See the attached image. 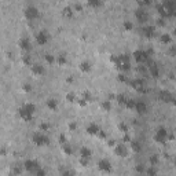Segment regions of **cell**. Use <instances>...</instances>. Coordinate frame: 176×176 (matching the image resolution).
<instances>
[{
    "instance_id": "29",
    "label": "cell",
    "mask_w": 176,
    "mask_h": 176,
    "mask_svg": "<svg viewBox=\"0 0 176 176\" xmlns=\"http://www.w3.org/2000/svg\"><path fill=\"white\" fill-rule=\"evenodd\" d=\"M87 4H88V7H91V8H99L103 3H102L101 0H88Z\"/></svg>"
},
{
    "instance_id": "7",
    "label": "cell",
    "mask_w": 176,
    "mask_h": 176,
    "mask_svg": "<svg viewBox=\"0 0 176 176\" xmlns=\"http://www.w3.org/2000/svg\"><path fill=\"white\" fill-rule=\"evenodd\" d=\"M39 168H40V164L37 160H26V161L24 162V169L30 173H35Z\"/></svg>"
},
{
    "instance_id": "41",
    "label": "cell",
    "mask_w": 176,
    "mask_h": 176,
    "mask_svg": "<svg viewBox=\"0 0 176 176\" xmlns=\"http://www.w3.org/2000/svg\"><path fill=\"white\" fill-rule=\"evenodd\" d=\"M135 171H136L138 173H144L146 168H144V165H143V164H138V165L135 166Z\"/></svg>"
},
{
    "instance_id": "48",
    "label": "cell",
    "mask_w": 176,
    "mask_h": 176,
    "mask_svg": "<svg viewBox=\"0 0 176 176\" xmlns=\"http://www.w3.org/2000/svg\"><path fill=\"white\" fill-rule=\"evenodd\" d=\"M157 25H158V26H165V25H166L165 19H162V18H158V19H157Z\"/></svg>"
},
{
    "instance_id": "22",
    "label": "cell",
    "mask_w": 176,
    "mask_h": 176,
    "mask_svg": "<svg viewBox=\"0 0 176 176\" xmlns=\"http://www.w3.org/2000/svg\"><path fill=\"white\" fill-rule=\"evenodd\" d=\"M116 66L119 68L120 72H128L131 69V62H119L116 63Z\"/></svg>"
},
{
    "instance_id": "12",
    "label": "cell",
    "mask_w": 176,
    "mask_h": 176,
    "mask_svg": "<svg viewBox=\"0 0 176 176\" xmlns=\"http://www.w3.org/2000/svg\"><path fill=\"white\" fill-rule=\"evenodd\" d=\"M18 46L22 51H30V48H32L30 39H29V37H21L18 41Z\"/></svg>"
},
{
    "instance_id": "31",
    "label": "cell",
    "mask_w": 176,
    "mask_h": 176,
    "mask_svg": "<svg viewBox=\"0 0 176 176\" xmlns=\"http://www.w3.org/2000/svg\"><path fill=\"white\" fill-rule=\"evenodd\" d=\"M44 61L48 65H52V63H55V57L52 54H44Z\"/></svg>"
},
{
    "instance_id": "10",
    "label": "cell",
    "mask_w": 176,
    "mask_h": 176,
    "mask_svg": "<svg viewBox=\"0 0 176 176\" xmlns=\"http://www.w3.org/2000/svg\"><path fill=\"white\" fill-rule=\"evenodd\" d=\"M48 41H50V35L47 30H40L36 35V43L39 46H46Z\"/></svg>"
},
{
    "instance_id": "14",
    "label": "cell",
    "mask_w": 176,
    "mask_h": 176,
    "mask_svg": "<svg viewBox=\"0 0 176 176\" xmlns=\"http://www.w3.org/2000/svg\"><path fill=\"white\" fill-rule=\"evenodd\" d=\"M30 72L35 76H43L44 73H46V69H44L43 65H40V63H33V65L30 66Z\"/></svg>"
},
{
    "instance_id": "25",
    "label": "cell",
    "mask_w": 176,
    "mask_h": 176,
    "mask_svg": "<svg viewBox=\"0 0 176 176\" xmlns=\"http://www.w3.org/2000/svg\"><path fill=\"white\" fill-rule=\"evenodd\" d=\"M131 149H132L133 153H140V150H142V144L138 142V140H131Z\"/></svg>"
},
{
    "instance_id": "43",
    "label": "cell",
    "mask_w": 176,
    "mask_h": 176,
    "mask_svg": "<svg viewBox=\"0 0 176 176\" xmlns=\"http://www.w3.org/2000/svg\"><path fill=\"white\" fill-rule=\"evenodd\" d=\"M35 176H47V172H46V169H43V168H39L35 172Z\"/></svg>"
},
{
    "instance_id": "23",
    "label": "cell",
    "mask_w": 176,
    "mask_h": 176,
    "mask_svg": "<svg viewBox=\"0 0 176 176\" xmlns=\"http://www.w3.org/2000/svg\"><path fill=\"white\" fill-rule=\"evenodd\" d=\"M92 151L90 150L88 147H81L80 149V158H85V160H90Z\"/></svg>"
},
{
    "instance_id": "46",
    "label": "cell",
    "mask_w": 176,
    "mask_h": 176,
    "mask_svg": "<svg viewBox=\"0 0 176 176\" xmlns=\"http://www.w3.org/2000/svg\"><path fill=\"white\" fill-rule=\"evenodd\" d=\"M117 79H119V81H121V83H125V81H127V76L122 74V73H120V74L117 76Z\"/></svg>"
},
{
    "instance_id": "33",
    "label": "cell",
    "mask_w": 176,
    "mask_h": 176,
    "mask_svg": "<svg viewBox=\"0 0 176 176\" xmlns=\"http://www.w3.org/2000/svg\"><path fill=\"white\" fill-rule=\"evenodd\" d=\"M102 110L103 111H110L111 110V102L110 101H105V102H102Z\"/></svg>"
},
{
    "instance_id": "2",
    "label": "cell",
    "mask_w": 176,
    "mask_h": 176,
    "mask_svg": "<svg viewBox=\"0 0 176 176\" xmlns=\"http://www.w3.org/2000/svg\"><path fill=\"white\" fill-rule=\"evenodd\" d=\"M32 142L37 147H43V146H48L50 144V138L44 135L43 132H36L32 136Z\"/></svg>"
},
{
    "instance_id": "51",
    "label": "cell",
    "mask_w": 176,
    "mask_h": 176,
    "mask_svg": "<svg viewBox=\"0 0 176 176\" xmlns=\"http://www.w3.org/2000/svg\"><path fill=\"white\" fill-rule=\"evenodd\" d=\"M88 161H90V160H85V158H80V164H81L83 166H87V165H88Z\"/></svg>"
},
{
    "instance_id": "19",
    "label": "cell",
    "mask_w": 176,
    "mask_h": 176,
    "mask_svg": "<svg viewBox=\"0 0 176 176\" xmlns=\"http://www.w3.org/2000/svg\"><path fill=\"white\" fill-rule=\"evenodd\" d=\"M46 106L50 110H52V111H55L58 109V101L55 99V98H50V99H47V102H46Z\"/></svg>"
},
{
    "instance_id": "36",
    "label": "cell",
    "mask_w": 176,
    "mask_h": 176,
    "mask_svg": "<svg viewBox=\"0 0 176 176\" xmlns=\"http://www.w3.org/2000/svg\"><path fill=\"white\" fill-rule=\"evenodd\" d=\"M22 63H24V65H26V66H32L33 65L32 59H30V57H29V55H24V57H22Z\"/></svg>"
},
{
    "instance_id": "5",
    "label": "cell",
    "mask_w": 176,
    "mask_h": 176,
    "mask_svg": "<svg viewBox=\"0 0 176 176\" xmlns=\"http://www.w3.org/2000/svg\"><path fill=\"white\" fill-rule=\"evenodd\" d=\"M158 99L161 102H165V103H172L175 105V96L173 94L168 90H161L158 92Z\"/></svg>"
},
{
    "instance_id": "27",
    "label": "cell",
    "mask_w": 176,
    "mask_h": 176,
    "mask_svg": "<svg viewBox=\"0 0 176 176\" xmlns=\"http://www.w3.org/2000/svg\"><path fill=\"white\" fill-rule=\"evenodd\" d=\"M62 151H63L66 155H72L73 154V149H72V146H70L68 142L62 144Z\"/></svg>"
},
{
    "instance_id": "53",
    "label": "cell",
    "mask_w": 176,
    "mask_h": 176,
    "mask_svg": "<svg viewBox=\"0 0 176 176\" xmlns=\"http://www.w3.org/2000/svg\"><path fill=\"white\" fill-rule=\"evenodd\" d=\"M69 128L72 131H74L76 128H77V124H76V122H70V124H69Z\"/></svg>"
},
{
    "instance_id": "28",
    "label": "cell",
    "mask_w": 176,
    "mask_h": 176,
    "mask_svg": "<svg viewBox=\"0 0 176 176\" xmlns=\"http://www.w3.org/2000/svg\"><path fill=\"white\" fill-rule=\"evenodd\" d=\"M160 40H161V43H164V44H171V41H172V37H171V35H169V33H162L161 37H160Z\"/></svg>"
},
{
    "instance_id": "4",
    "label": "cell",
    "mask_w": 176,
    "mask_h": 176,
    "mask_svg": "<svg viewBox=\"0 0 176 176\" xmlns=\"http://www.w3.org/2000/svg\"><path fill=\"white\" fill-rule=\"evenodd\" d=\"M168 135H169V132L165 127H160L154 135V142H157L158 144H164L168 140Z\"/></svg>"
},
{
    "instance_id": "55",
    "label": "cell",
    "mask_w": 176,
    "mask_h": 176,
    "mask_svg": "<svg viewBox=\"0 0 176 176\" xmlns=\"http://www.w3.org/2000/svg\"><path fill=\"white\" fill-rule=\"evenodd\" d=\"M114 143H116V142H114V140H109V146H114Z\"/></svg>"
},
{
    "instance_id": "1",
    "label": "cell",
    "mask_w": 176,
    "mask_h": 176,
    "mask_svg": "<svg viewBox=\"0 0 176 176\" xmlns=\"http://www.w3.org/2000/svg\"><path fill=\"white\" fill-rule=\"evenodd\" d=\"M36 111V106L33 103H25L18 109V114L25 122H30L33 120V114Z\"/></svg>"
},
{
    "instance_id": "17",
    "label": "cell",
    "mask_w": 176,
    "mask_h": 176,
    "mask_svg": "<svg viewBox=\"0 0 176 176\" xmlns=\"http://www.w3.org/2000/svg\"><path fill=\"white\" fill-rule=\"evenodd\" d=\"M99 130H101V127L98 125V124H95V122H91V124H88V127H87V133L88 135H91V136H95V135H98V132H99Z\"/></svg>"
},
{
    "instance_id": "6",
    "label": "cell",
    "mask_w": 176,
    "mask_h": 176,
    "mask_svg": "<svg viewBox=\"0 0 176 176\" xmlns=\"http://www.w3.org/2000/svg\"><path fill=\"white\" fill-rule=\"evenodd\" d=\"M135 18L138 22H140L142 25H146L149 21V13L144 8H136L135 11Z\"/></svg>"
},
{
    "instance_id": "3",
    "label": "cell",
    "mask_w": 176,
    "mask_h": 176,
    "mask_svg": "<svg viewBox=\"0 0 176 176\" xmlns=\"http://www.w3.org/2000/svg\"><path fill=\"white\" fill-rule=\"evenodd\" d=\"M24 14H25V18L29 19V21H35L40 17V11L36 6H33V4H29L28 7L25 8L24 11Z\"/></svg>"
},
{
    "instance_id": "24",
    "label": "cell",
    "mask_w": 176,
    "mask_h": 176,
    "mask_svg": "<svg viewBox=\"0 0 176 176\" xmlns=\"http://www.w3.org/2000/svg\"><path fill=\"white\" fill-rule=\"evenodd\" d=\"M62 14H63V17H66V18H72L73 15H74V11H73V8L70 7V6H66V7H63V10H62Z\"/></svg>"
},
{
    "instance_id": "34",
    "label": "cell",
    "mask_w": 176,
    "mask_h": 176,
    "mask_svg": "<svg viewBox=\"0 0 176 176\" xmlns=\"http://www.w3.org/2000/svg\"><path fill=\"white\" fill-rule=\"evenodd\" d=\"M144 172H146V175L147 176H157V169H155L154 166H149Z\"/></svg>"
},
{
    "instance_id": "40",
    "label": "cell",
    "mask_w": 176,
    "mask_h": 176,
    "mask_svg": "<svg viewBox=\"0 0 176 176\" xmlns=\"http://www.w3.org/2000/svg\"><path fill=\"white\" fill-rule=\"evenodd\" d=\"M149 162H150V166H154L158 164V157L157 155H151L150 158H149Z\"/></svg>"
},
{
    "instance_id": "37",
    "label": "cell",
    "mask_w": 176,
    "mask_h": 176,
    "mask_svg": "<svg viewBox=\"0 0 176 176\" xmlns=\"http://www.w3.org/2000/svg\"><path fill=\"white\" fill-rule=\"evenodd\" d=\"M39 130L40 132H47V131L50 130V124H47V122H41L39 125Z\"/></svg>"
},
{
    "instance_id": "15",
    "label": "cell",
    "mask_w": 176,
    "mask_h": 176,
    "mask_svg": "<svg viewBox=\"0 0 176 176\" xmlns=\"http://www.w3.org/2000/svg\"><path fill=\"white\" fill-rule=\"evenodd\" d=\"M133 110H136L139 114H146L147 113V105L144 103L143 101H138V102H135Z\"/></svg>"
},
{
    "instance_id": "11",
    "label": "cell",
    "mask_w": 176,
    "mask_h": 176,
    "mask_svg": "<svg viewBox=\"0 0 176 176\" xmlns=\"http://www.w3.org/2000/svg\"><path fill=\"white\" fill-rule=\"evenodd\" d=\"M132 58L138 62V63H143V62L147 61L149 55L146 54V51H143V50H136V51H135V52L132 54Z\"/></svg>"
},
{
    "instance_id": "52",
    "label": "cell",
    "mask_w": 176,
    "mask_h": 176,
    "mask_svg": "<svg viewBox=\"0 0 176 176\" xmlns=\"http://www.w3.org/2000/svg\"><path fill=\"white\" fill-rule=\"evenodd\" d=\"M169 54H171V57H175V55H176V48H175V46H173L172 48L169 50Z\"/></svg>"
},
{
    "instance_id": "32",
    "label": "cell",
    "mask_w": 176,
    "mask_h": 176,
    "mask_svg": "<svg viewBox=\"0 0 176 176\" xmlns=\"http://www.w3.org/2000/svg\"><path fill=\"white\" fill-rule=\"evenodd\" d=\"M116 99H117V102H119L120 105H122V106H124L128 98H127L125 95H124V94H119V95H116Z\"/></svg>"
},
{
    "instance_id": "8",
    "label": "cell",
    "mask_w": 176,
    "mask_h": 176,
    "mask_svg": "<svg viewBox=\"0 0 176 176\" xmlns=\"http://www.w3.org/2000/svg\"><path fill=\"white\" fill-rule=\"evenodd\" d=\"M140 33H142L146 39H153V37L155 36V26L146 24V25H143L140 28Z\"/></svg>"
},
{
    "instance_id": "39",
    "label": "cell",
    "mask_w": 176,
    "mask_h": 176,
    "mask_svg": "<svg viewBox=\"0 0 176 176\" xmlns=\"http://www.w3.org/2000/svg\"><path fill=\"white\" fill-rule=\"evenodd\" d=\"M138 4H139V8H144L146 6H150L151 1H150V0H139Z\"/></svg>"
},
{
    "instance_id": "26",
    "label": "cell",
    "mask_w": 176,
    "mask_h": 176,
    "mask_svg": "<svg viewBox=\"0 0 176 176\" xmlns=\"http://www.w3.org/2000/svg\"><path fill=\"white\" fill-rule=\"evenodd\" d=\"M55 62H57L58 65L63 66V65H66V62H68V58H66L65 54H59L57 58H55Z\"/></svg>"
},
{
    "instance_id": "54",
    "label": "cell",
    "mask_w": 176,
    "mask_h": 176,
    "mask_svg": "<svg viewBox=\"0 0 176 176\" xmlns=\"http://www.w3.org/2000/svg\"><path fill=\"white\" fill-rule=\"evenodd\" d=\"M74 8H76L77 11H81V8H83V7H81V4H80V3H76V4H74Z\"/></svg>"
},
{
    "instance_id": "50",
    "label": "cell",
    "mask_w": 176,
    "mask_h": 176,
    "mask_svg": "<svg viewBox=\"0 0 176 176\" xmlns=\"http://www.w3.org/2000/svg\"><path fill=\"white\" fill-rule=\"evenodd\" d=\"M61 176H74V173H73L72 171H68V169H66V171H63V172H62Z\"/></svg>"
},
{
    "instance_id": "18",
    "label": "cell",
    "mask_w": 176,
    "mask_h": 176,
    "mask_svg": "<svg viewBox=\"0 0 176 176\" xmlns=\"http://www.w3.org/2000/svg\"><path fill=\"white\" fill-rule=\"evenodd\" d=\"M149 72H150L151 77H154V79H158V77H160V68L157 66V63H150Z\"/></svg>"
},
{
    "instance_id": "9",
    "label": "cell",
    "mask_w": 176,
    "mask_h": 176,
    "mask_svg": "<svg viewBox=\"0 0 176 176\" xmlns=\"http://www.w3.org/2000/svg\"><path fill=\"white\" fill-rule=\"evenodd\" d=\"M98 169L103 173H110L111 169H113L111 168V162L109 160H106V158H102V160L98 161Z\"/></svg>"
},
{
    "instance_id": "35",
    "label": "cell",
    "mask_w": 176,
    "mask_h": 176,
    "mask_svg": "<svg viewBox=\"0 0 176 176\" xmlns=\"http://www.w3.org/2000/svg\"><path fill=\"white\" fill-rule=\"evenodd\" d=\"M66 99H68V102H70V103H73V102H77V96L74 95V92L66 94Z\"/></svg>"
},
{
    "instance_id": "44",
    "label": "cell",
    "mask_w": 176,
    "mask_h": 176,
    "mask_svg": "<svg viewBox=\"0 0 176 176\" xmlns=\"http://www.w3.org/2000/svg\"><path fill=\"white\" fill-rule=\"evenodd\" d=\"M22 91H24V92H30V91H32V85H30V84H24V85H22Z\"/></svg>"
},
{
    "instance_id": "21",
    "label": "cell",
    "mask_w": 176,
    "mask_h": 176,
    "mask_svg": "<svg viewBox=\"0 0 176 176\" xmlns=\"http://www.w3.org/2000/svg\"><path fill=\"white\" fill-rule=\"evenodd\" d=\"M157 11H158V14H160V18H162V19H168L169 18L168 13H166V10L164 8L162 3L161 4H157Z\"/></svg>"
},
{
    "instance_id": "47",
    "label": "cell",
    "mask_w": 176,
    "mask_h": 176,
    "mask_svg": "<svg viewBox=\"0 0 176 176\" xmlns=\"http://www.w3.org/2000/svg\"><path fill=\"white\" fill-rule=\"evenodd\" d=\"M66 142H68V140H66L65 133H61V135H59V143L63 144V143H66Z\"/></svg>"
},
{
    "instance_id": "30",
    "label": "cell",
    "mask_w": 176,
    "mask_h": 176,
    "mask_svg": "<svg viewBox=\"0 0 176 176\" xmlns=\"http://www.w3.org/2000/svg\"><path fill=\"white\" fill-rule=\"evenodd\" d=\"M122 28H124V30H127V32H131V30L133 29V24L127 19V21L122 22Z\"/></svg>"
},
{
    "instance_id": "16",
    "label": "cell",
    "mask_w": 176,
    "mask_h": 176,
    "mask_svg": "<svg viewBox=\"0 0 176 176\" xmlns=\"http://www.w3.org/2000/svg\"><path fill=\"white\" fill-rule=\"evenodd\" d=\"M114 153H116V155H119V157H127V155H128V150H127L125 144H122V143L116 146Z\"/></svg>"
},
{
    "instance_id": "45",
    "label": "cell",
    "mask_w": 176,
    "mask_h": 176,
    "mask_svg": "<svg viewBox=\"0 0 176 176\" xmlns=\"http://www.w3.org/2000/svg\"><path fill=\"white\" fill-rule=\"evenodd\" d=\"M119 130L121 131V132L127 133V132H128V127H127L125 124H124V122H121V124H120V125H119Z\"/></svg>"
},
{
    "instance_id": "42",
    "label": "cell",
    "mask_w": 176,
    "mask_h": 176,
    "mask_svg": "<svg viewBox=\"0 0 176 176\" xmlns=\"http://www.w3.org/2000/svg\"><path fill=\"white\" fill-rule=\"evenodd\" d=\"M81 99H83V101L85 102V103H88V102L91 101V94H90V92H87V91H85V92L83 94V98H81Z\"/></svg>"
},
{
    "instance_id": "13",
    "label": "cell",
    "mask_w": 176,
    "mask_h": 176,
    "mask_svg": "<svg viewBox=\"0 0 176 176\" xmlns=\"http://www.w3.org/2000/svg\"><path fill=\"white\" fill-rule=\"evenodd\" d=\"M131 87H132L133 90H136L138 92H143V87H144V81L142 79H135V80H131L130 81Z\"/></svg>"
},
{
    "instance_id": "20",
    "label": "cell",
    "mask_w": 176,
    "mask_h": 176,
    "mask_svg": "<svg viewBox=\"0 0 176 176\" xmlns=\"http://www.w3.org/2000/svg\"><path fill=\"white\" fill-rule=\"evenodd\" d=\"M79 69H80V72H83V73H90L91 72V62L83 61L81 63H80Z\"/></svg>"
},
{
    "instance_id": "49",
    "label": "cell",
    "mask_w": 176,
    "mask_h": 176,
    "mask_svg": "<svg viewBox=\"0 0 176 176\" xmlns=\"http://www.w3.org/2000/svg\"><path fill=\"white\" fill-rule=\"evenodd\" d=\"M96 136H99L101 139H105V138H106V132H105L103 130H99V132H98Z\"/></svg>"
},
{
    "instance_id": "38",
    "label": "cell",
    "mask_w": 176,
    "mask_h": 176,
    "mask_svg": "<svg viewBox=\"0 0 176 176\" xmlns=\"http://www.w3.org/2000/svg\"><path fill=\"white\" fill-rule=\"evenodd\" d=\"M127 109H130V110H132L133 108H135V101L133 99H127V102H125V105H124Z\"/></svg>"
}]
</instances>
